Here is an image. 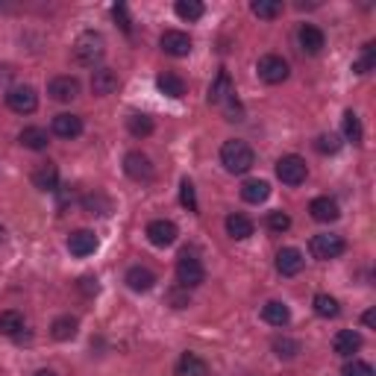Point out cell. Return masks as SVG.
Instances as JSON below:
<instances>
[{
  "label": "cell",
  "mask_w": 376,
  "mask_h": 376,
  "mask_svg": "<svg viewBox=\"0 0 376 376\" xmlns=\"http://www.w3.org/2000/svg\"><path fill=\"white\" fill-rule=\"evenodd\" d=\"M220 165L227 168V174H247L253 165H256V153L247 141H224V147H220Z\"/></svg>",
  "instance_id": "cell-1"
},
{
  "label": "cell",
  "mask_w": 376,
  "mask_h": 376,
  "mask_svg": "<svg viewBox=\"0 0 376 376\" xmlns=\"http://www.w3.org/2000/svg\"><path fill=\"white\" fill-rule=\"evenodd\" d=\"M103 53H106V39L101 36V32L85 30V32L76 36V41H74V62L76 65L94 68V65L103 59Z\"/></svg>",
  "instance_id": "cell-2"
},
{
  "label": "cell",
  "mask_w": 376,
  "mask_h": 376,
  "mask_svg": "<svg viewBox=\"0 0 376 376\" xmlns=\"http://www.w3.org/2000/svg\"><path fill=\"white\" fill-rule=\"evenodd\" d=\"M206 280V271H203V262L194 256V253L182 250L180 259H176V282L182 285V289H197V285H203Z\"/></svg>",
  "instance_id": "cell-3"
},
{
  "label": "cell",
  "mask_w": 376,
  "mask_h": 376,
  "mask_svg": "<svg viewBox=\"0 0 376 376\" xmlns=\"http://www.w3.org/2000/svg\"><path fill=\"white\" fill-rule=\"evenodd\" d=\"M309 250H312L315 259L329 262V259H338L341 253L347 250V244H344V238H341V236H335V232H320V236H312Z\"/></svg>",
  "instance_id": "cell-4"
},
{
  "label": "cell",
  "mask_w": 376,
  "mask_h": 376,
  "mask_svg": "<svg viewBox=\"0 0 376 376\" xmlns=\"http://www.w3.org/2000/svg\"><path fill=\"white\" fill-rule=\"evenodd\" d=\"M6 106L18 115H32L39 109V94L32 85H15L6 92Z\"/></svg>",
  "instance_id": "cell-5"
},
{
  "label": "cell",
  "mask_w": 376,
  "mask_h": 376,
  "mask_svg": "<svg viewBox=\"0 0 376 376\" xmlns=\"http://www.w3.org/2000/svg\"><path fill=\"white\" fill-rule=\"evenodd\" d=\"M256 71H259V80L268 83V85H280V83L289 80V62H285L282 56H276V53L262 56L259 65H256Z\"/></svg>",
  "instance_id": "cell-6"
},
{
  "label": "cell",
  "mask_w": 376,
  "mask_h": 376,
  "mask_svg": "<svg viewBox=\"0 0 376 376\" xmlns=\"http://www.w3.org/2000/svg\"><path fill=\"white\" fill-rule=\"evenodd\" d=\"M306 159H300L297 153H289V156H282L280 162H276V176L285 182V185H300L306 182Z\"/></svg>",
  "instance_id": "cell-7"
},
{
  "label": "cell",
  "mask_w": 376,
  "mask_h": 376,
  "mask_svg": "<svg viewBox=\"0 0 376 376\" xmlns=\"http://www.w3.org/2000/svg\"><path fill=\"white\" fill-rule=\"evenodd\" d=\"M124 174L129 176V180H153V162L150 156H145L141 150H129L127 156H124Z\"/></svg>",
  "instance_id": "cell-8"
},
{
  "label": "cell",
  "mask_w": 376,
  "mask_h": 376,
  "mask_svg": "<svg viewBox=\"0 0 376 376\" xmlns=\"http://www.w3.org/2000/svg\"><path fill=\"white\" fill-rule=\"evenodd\" d=\"M176 236H180V232H176L174 220L159 218V220H150V224H147V238H150L153 247H171L176 241Z\"/></svg>",
  "instance_id": "cell-9"
},
{
  "label": "cell",
  "mask_w": 376,
  "mask_h": 376,
  "mask_svg": "<svg viewBox=\"0 0 376 376\" xmlns=\"http://www.w3.org/2000/svg\"><path fill=\"white\" fill-rule=\"evenodd\" d=\"M48 94L56 103H71L74 97H80V80L76 76H53L48 85Z\"/></svg>",
  "instance_id": "cell-10"
},
{
  "label": "cell",
  "mask_w": 376,
  "mask_h": 376,
  "mask_svg": "<svg viewBox=\"0 0 376 376\" xmlns=\"http://www.w3.org/2000/svg\"><path fill=\"white\" fill-rule=\"evenodd\" d=\"M159 44L168 56H188V53H191V36L182 30H165Z\"/></svg>",
  "instance_id": "cell-11"
},
{
  "label": "cell",
  "mask_w": 376,
  "mask_h": 376,
  "mask_svg": "<svg viewBox=\"0 0 376 376\" xmlns=\"http://www.w3.org/2000/svg\"><path fill=\"white\" fill-rule=\"evenodd\" d=\"M303 253L297 250V247H282L280 253H276V271H280L282 276H297L303 271Z\"/></svg>",
  "instance_id": "cell-12"
},
{
  "label": "cell",
  "mask_w": 376,
  "mask_h": 376,
  "mask_svg": "<svg viewBox=\"0 0 376 376\" xmlns=\"http://www.w3.org/2000/svg\"><path fill=\"white\" fill-rule=\"evenodd\" d=\"M68 250L74 253V256H80V259L92 256V253L97 250V236L92 229H76V232H71V236H68Z\"/></svg>",
  "instance_id": "cell-13"
},
{
  "label": "cell",
  "mask_w": 376,
  "mask_h": 376,
  "mask_svg": "<svg viewBox=\"0 0 376 376\" xmlns=\"http://www.w3.org/2000/svg\"><path fill=\"white\" fill-rule=\"evenodd\" d=\"M229 101H236V88H232L229 83V74L227 71H220L218 74V80L209 85V103H215V106H227Z\"/></svg>",
  "instance_id": "cell-14"
},
{
  "label": "cell",
  "mask_w": 376,
  "mask_h": 376,
  "mask_svg": "<svg viewBox=\"0 0 376 376\" xmlns=\"http://www.w3.org/2000/svg\"><path fill=\"white\" fill-rule=\"evenodd\" d=\"M118 74L112 71V68H97L94 74H92V92L97 94V97H109V94H115L118 92Z\"/></svg>",
  "instance_id": "cell-15"
},
{
  "label": "cell",
  "mask_w": 376,
  "mask_h": 376,
  "mask_svg": "<svg viewBox=\"0 0 376 376\" xmlns=\"http://www.w3.org/2000/svg\"><path fill=\"white\" fill-rule=\"evenodd\" d=\"M297 39H300V48H303V53H309V56H317V53L324 50V44H326L324 30H317L312 24H303L300 32H297Z\"/></svg>",
  "instance_id": "cell-16"
},
{
  "label": "cell",
  "mask_w": 376,
  "mask_h": 376,
  "mask_svg": "<svg viewBox=\"0 0 376 376\" xmlns=\"http://www.w3.org/2000/svg\"><path fill=\"white\" fill-rule=\"evenodd\" d=\"M53 136H59V138L83 136V118L80 115H68V112L56 115V118H53Z\"/></svg>",
  "instance_id": "cell-17"
},
{
  "label": "cell",
  "mask_w": 376,
  "mask_h": 376,
  "mask_svg": "<svg viewBox=\"0 0 376 376\" xmlns=\"http://www.w3.org/2000/svg\"><path fill=\"white\" fill-rule=\"evenodd\" d=\"M124 282L129 285L132 291H138V294H145L150 291L153 285H156V273H153L150 268H141V264H136V268H129L127 276H124Z\"/></svg>",
  "instance_id": "cell-18"
},
{
  "label": "cell",
  "mask_w": 376,
  "mask_h": 376,
  "mask_svg": "<svg viewBox=\"0 0 376 376\" xmlns=\"http://www.w3.org/2000/svg\"><path fill=\"white\" fill-rule=\"evenodd\" d=\"M176 376H209V364L197 356V353H182L176 359V368H174Z\"/></svg>",
  "instance_id": "cell-19"
},
{
  "label": "cell",
  "mask_w": 376,
  "mask_h": 376,
  "mask_svg": "<svg viewBox=\"0 0 376 376\" xmlns=\"http://www.w3.org/2000/svg\"><path fill=\"white\" fill-rule=\"evenodd\" d=\"M309 212H312V218L320 220V224H329V220H338L341 209H338V200H333V197H315V200L309 203Z\"/></svg>",
  "instance_id": "cell-20"
},
{
  "label": "cell",
  "mask_w": 376,
  "mask_h": 376,
  "mask_svg": "<svg viewBox=\"0 0 376 376\" xmlns=\"http://www.w3.org/2000/svg\"><path fill=\"white\" fill-rule=\"evenodd\" d=\"M32 185H36L39 191H56V185H59V171H56V165H53V162L39 165V168L32 171Z\"/></svg>",
  "instance_id": "cell-21"
},
{
  "label": "cell",
  "mask_w": 376,
  "mask_h": 376,
  "mask_svg": "<svg viewBox=\"0 0 376 376\" xmlns=\"http://www.w3.org/2000/svg\"><path fill=\"white\" fill-rule=\"evenodd\" d=\"M333 350L338 353V356L350 359L353 353L362 350V335L356 333V329H341V333L335 335V341H333Z\"/></svg>",
  "instance_id": "cell-22"
},
{
  "label": "cell",
  "mask_w": 376,
  "mask_h": 376,
  "mask_svg": "<svg viewBox=\"0 0 376 376\" xmlns=\"http://www.w3.org/2000/svg\"><path fill=\"white\" fill-rule=\"evenodd\" d=\"M268 197H271V182H264V180H247L241 185V200L244 203L259 206V203L268 200Z\"/></svg>",
  "instance_id": "cell-23"
},
{
  "label": "cell",
  "mask_w": 376,
  "mask_h": 376,
  "mask_svg": "<svg viewBox=\"0 0 376 376\" xmlns=\"http://www.w3.org/2000/svg\"><path fill=\"white\" fill-rule=\"evenodd\" d=\"M156 88L165 97H174V101L185 97V80H182V76H176V74H159L156 76Z\"/></svg>",
  "instance_id": "cell-24"
},
{
  "label": "cell",
  "mask_w": 376,
  "mask_h": 376,
  "mask_svg": "<svg viewBox=\"0 0 376 376\" xmlns=\"http://www.w3.org/2000/svg\"><path fill=\"white\" fill-rule=\"evenodd\" d=\"M76 329H80V320H76L74 315H59L50 324V335L56 341H71L76 335Z\"/></svg>",
  "instance_id": "cell-25"
},
{
  "label": "cell",
  "mask_w": 376,
  "mask_h": 376,
  "mask_svg": "<svg viewBox=\"0 0 376 376\" xmlns=\"http://www.w3.org/2000/svg\"><path fill=\"white\" fill-rule=\"evenodd\" d=\"M262 317H264V324H271V326H285L291 320V312H289V306L285 303L271 300V303L262 306Z\"/></svg>",
  "instance_id": "cell-26"
},
{
  "label": "cell",
  "mask_w": 376,
  "mask_h": 376,
  "mask_svg": "<svg viewBox=\"0 0 376 376\" xmlns=\"http://www.w3.org/2000/svg\"><path fill=\"white\" fill-rule=\"evenodd\" d=\"M83 209L88 215H97V218H109L112 215V200H109L106 194L94 191V194H85L83 197Z\"/></svg>",
  "instance_id": "cell-27"
},
{
  "label": "cell",
  "mask_w": 376,
  "mask_h": 376,
  "mask_svg": "<svg viewBox=\"0 0 376 376\" xmlns=\"http://www.w3.org/2000/svg\"><path fill=\"white\" fill-rule=\"evenodd\" d=\"M227 232H229V238H236V241H244L253 236V220L247 215H229L227 218Z\"/></svg>",
  "instance_id": "cell-28"
},
{
  "label": "cell",
  "mask_w": 376,
  "mask_h": 376,
  "mask_svg": "<svg viewBox=\"0 0 376 376\" xmlns=\"http://www.w3.org/2000/svg\"><path fill=\"white\" fill-rule=\"evenodd\" d=\"M18 141L24 145L27 150H44L50 145L48 141V132H44L41 127H24L21 129V136H18Z\"/></svg>",
  "instance_id": "cell-29"
},
{
  "label": "cell",
  "mask_w": 376,
  "mask_h": 376,
  "mask_svg": "<svg viewBox=\"0 0 376 376\" xmlns=\"http://www.w3.org/2000/svg\"><path fill=\"white\" fill-rule=\"evenodd\" d=\"M127 129H129L136 138H147V136H153V129H156V124H153V118H150V115L132 112V115L127 118Z\"/></svg>",
  "instance_id": "cell-30"
},
{
  "label": "cell",
  "mask_w": 376,
  "mask_h": 376,
  "mask_svg": "<svg viewBox=\"0 0 376 376\" xmlns=\"http://www.w3.org/2000/svg\"><path fill=\"white\" fill-rule=\"evenodd\" d=\"M21 329H24V315L15 312V309L0 312V333H3V335H18Z\"/></svg>",
  "instance_id": "cell-31"
},
{
  "label": "cell",
  "mask_w": 376,
  "mask_h": 376,
  "mask_svg": "<svg viewBox=\"0 0 376 376\" xmlns=\"http://www.w3.org/2000/svg\"><path fill=\"white\" fill-rule=\"evenodd\" d=\"M174 12L180 15L182 21H200L206 9H203V3H200V0H176Z\"/></svg>",
  "instance_id": "cell-32"
},
{
  "label": "cell",
  "mask_w": 376,
  "mask_h": 376,
  "mask_svg": "<svg viewBox=\"0 0 376 376\" xmlns=\"http://www.w3.org/2000/svg\"><path fill=\"white\" fill-rule=\"evenodd\" d=\"M250 12L256 15V18H264V21H271L282 12V3L280 0H253L250 3Z\"/></svg>",
  "instance_id": "cell-33"
},
{
  "label": "cell",
  "mask_w": 376,
  "mask_h": 376,
  "mask_svg": "<svg viewBox=\"0 0 376 376\" xmlns=\"http://www.w3.org/2000/svg\"><path fill=\"white\" fill-rule=\"evenodd\" d=\"M312 306H315V312L320 315V317H338V300L335 297H329V294H315V300H312Z\"/></svg>",
  "instance_id": "cell-34"
},
{
  "label": "cell",
  "mask_w": 376,
  "mask_h": 376,
  "mask_svg": "<svg viewBox=\"0 0 376 376\" xmlns=\"http://www.w3.org/2000/svg\"><path fill=\"white\" fill-rule=\"evenodd\" d=\"M344 136H347V141H353V145H359L362 141V121L353 109L344 112Z\"/></svg>",
  "instance_id": "cell-35"
},
{
  "label": "cell",
  "mask_w": 376,
  "mask_h": 376,
  "mask_svg": "<svg viewBox=\"0 0 376 376\" xmlns=\"http://www.w3.org/2000/svg\"><path fill=\"white\" fill-rule=\"evenodd\" d=\"M273 350H276V356L280 359H294L297 353H300V341H294V338H276L273 341Z\"/></svg>",
  "instance_id": "cell-36"
},
{
  "label": "cell",
  "mask_w": 376,
  "mask_h": 376,
  "mask_svg": "<svg viewBox=\"0 0 376 376\" xmlns=\"http://www.w3.org/2000/svg\"><path fill=\"white\" fill-rule=\"evenodd\" d=\"M180 203L188 209V212H197V194H194V182L191 180L180 182Z\"/></svg>",
  "instance_id": "cell-37"
},
{
  "label": "cell",
  "mask_w": 376,
  "mask_h": 376,
  "mask_svg": "<svg viewBox=\"0 0 376 376\" xmlns=\"http://www.w3.org/2000/svg\"><path fill=\"white\" fill-rule=\"evenodd\" d=\"M373 62H376V53H373V41L364 44V50H362V59L359 62H353V71L356 74H368L373 68Z\"/></svg>",
  "instance_id": "cell-38"
},
{
  "label": "cell",
  "mask_w": 376,
  "mask_h": 376,
  "mask_svg": "<svg viewBox=\"0 0 376 376\" xmlns=\"http://www.w3.org/2000/svg\"><path fill=\"white\" fill-rule=\"evenodd\" d=\"M268 229L276 232V236H282V232L291 229V218L285 215V212H271L268 215Z\"/></svg>",
  "instance_id": "cell-39"
},
{
  "label": "cell",
  "mask_w": 376,
  "mask_h": 376,
  "mask_svg": "<svg viewBox=\"0 0 376 376\" xmlns=\"http://www.w3.org/2000/svg\"><path fill=\"white\" fill-rule=\"evenodd\" d=\"M341 376H376L373 368L368 362H362V359H353L344 364V370H341Z\"/></svg>",
  "instance_id": "cell-40"
},
{
  "label": "cell",
  "mask_w": 376,
  "mask_h": 376,
  "mask_svg": "<svg viewBox=\"0 0 376 376\" xmlns=\"http://www.w3.org/2000/svg\"><path fill=\"white\" fill-rule=\"evenodd\" d=\"M315 147H317L320 153H338V150H341V138L335 136V132H326V136H320V138L315 141Z\"/></svg>",
  "instance_id": "cell-41"
},
{
  "label": "cell",
  "mask_w": 376,
  "mask_h": 376,
  "mask_svg": "<svg viewBox=\"0 0 376 376\" xmlns=\"http://www.w3.org/2000/svg\"><path fill=\"white\" fill-rule=\"evenodd\" d=\"M115 21H121V27H124V32H129V18H127V6H115L112 9Z\"/></svg>",
  "instance_id": "cell-42"
},
{
  "label": "cell",
  "mask_w": 376,
  "mask_h": 376,
  "mask_svg": "<svg viewBox=\"0 0 376 376\" xmlns=\"http://www.w3.org/2000/svg\"><path fill=\"white\" fill-rule=\"evenodd\" d=\"M80 289H83L85 294H97V280H94V276H83V280H80Z\"/></svg>",
  "instance_id": "cell-43"
},
{
  "label": "cell",
  "mask_w": 376,
  "mask_h": 376,
  "mask_svg": "<svg viewBox=\"0 0 376 376\" xmlns=\"http://www.w3.org/2000/svg\"><path fill=\"white\" fill-rule=\"evenodd\" d=\"M171 303H174V309H185L188 306V297H182L180 291H171Z\"/></svg>",
  "instance_id": "cell-44"
},
{
  "label": "cell",
  "mask_w": 376,
  "mask_h": 376,
  "mask_svg": "<svg viewBox=\"0 0 376 376\" xmlns=\"http://www.w3.org/2000/svg\"><path fill=\"white\" fill-rule=\"evenodd\" d=\"M362 324L368 326V329H373V324H376V315H373V309H368V312L362 315Z\"/></svg>",
  "instance_id": "cell-45"
},
{
  "label": "cell",
  "mask_w": 376,
  "mask_h": 376,
  "mask_svg": "<svg viewBox=\"0 0 376 376\" xmlns=\"http://www.w3.org/2000/svg\"><path fill=\"white\" fill-rule=\"evenodd\" d=\"M32 376H56V373H53V370H36Z\"/></svg>",
  "instance_id": "cell-46"
},
{
  "label": "cell",
  "mask_w": 376,
  "mask_h": 376,
  "mask_svg": "<svg viewBox=\"0 0 376 376\" xmlns=\"http://www.w3.org/2000/svg\"><path fill=\"white\" fill-rule=\"evenodd\" d=\"M0 241H3V229H0Z\"/></svg>",
  "instance_id": "cell-47"
}]
</instances>
